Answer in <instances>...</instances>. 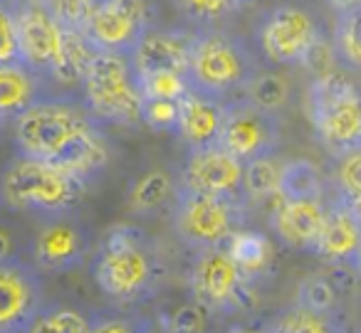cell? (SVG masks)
Wrapping results in <instances>:
<instances>
[{
	"label": "cell",
	"mask_w": 361,
	"mask_h": 333,
	"mask_svg": "<svg viewBox=\"0 0 361 333\" xmlns=\"http://www.w3.org/2000/svg\"><path fill=\"white\" fill-rule=\"evenodd\" d=\"M166 277L156 242L136 225H114L104 232L92 259V279L116 306L144 303Z\"/></svg>",
	"instance_id": "6da1fadb"
},
{
	"label": "cell",
	"mask_w": 361,
	"mask_h": 333,
	"mask_svg": "<svg viewBox=\"0 0 361 333\" xmlns=\"http://www.w3.org/2000/svg\"><path fill=\"white\" fill-rule=\"evenodd\" d=\"M87 180L42 158L18 153L3 173V203L20 213L47 218L72 215L85 200Z\"/></svg>",
	"instance_id": "7a4b0ae2"
},
{
	"label": "cell",
	"mask_w": 361,
	"mask_h": 333,
	"mask_svg": "<svg viewBox=\"0 0 361 333\" xmlns=\"http://www.w3.org/2000/svg\"><path fill=\"white\" fill-rule=\"evenodd\" d=\"M257 75V57L243 37L218 25L198 27L188 67L193 89L226 101L243 94Z\"/></svg>",
	"instance_id": "3957f363"
},
{
	"label": "cell",
	"mask_w": 361,
	"mask_h": 333,
	"mask_svg": "<svg viewBox=\"0 0 361 333\" xmlns=\"http://www.w3.org/2000/svg\"><path fill=\"white\" fill-rule=\"evenodd\" d=\"M171 230L180 244L193 252L223 247L245 225V208L238 200L196 193L178 180L169 208Z\"/></svg>",
	"instance_id": "277c9868"
},
{
	"label": "cell",
	"mask_w": 361,
	"mask_h": 333,
	"mask_svg": "<svg viewBox=\"0 0 361 333\" xmlns=\"http://www.w3.org/2000/svg\"><path fill=\"white\" fill-rule=\"evenodd\" d=\"M94 126L97 119L87 106L40 99L13 121V144L18 153L52 161Z\"/></svg>",
	"instance_id": "5b68a950"
},
{
	"label": "cell",
	"mask_w": 361,
	"mask_h": 333,
	"mask_svg": "<svg viewBox=\"0 0 361 333\" xmlns=\"http://www.w3.org/2000/svg\"><path fill=\"white\" fill-rule=\"evenodd\" d=\"M82 101L97 121L119 126L141 124L144 96H141L131 57L97 52L82 82Z\"/></svg>",
	"instance_id": "8992f818"
},
{
	"label": "cell",
	"mask_w": 361,
	"mask_h": 333,
	"mask_svg": "<svg viewBox=\"0 0 361 333\" xmlns=\"http://www.w3.org/2000/svg\"><path fill=\"white\" fill-rule=\"evenodd\" d=\"M307 114L331 153L361 144V89L349 77L331 72L312 82Z\"/></svg>",
	"instance_id": "52a82bcc"
},
{
	"label": "cell",
	"mask_w": 361,
	"mask_h": 333,
	"mask_svg": "<svg viewBox=\"0 0 361 333\" xmlns=\"http://www.w3.org/2000/svg\"><path fill=\"white\" fill-rule=\"evenodd\" d=\"M188 287H191L193 301H198L208 313H216V316L247 311L255 303L252 277L243 272L226 244L198 252L191 267Z\"/></svg>",
	"instance_id": "ba28073f"
},
{
	"label": "cell",
	"mask_w": 361,
	"mask_h": 333,
	"mask_svg": "<svg viewBox=\"0 0 361 333\" xmlns=\"http://www.w3.org/2000/svg\"><path fill=\"white\" fill-rule=\"evenodd\" d=\"M319 40V23L312 18V13L292 3L267 11L255 27L257 50L272 65H302Z\"/></svg>",
	"instance_id": "9c48e42d"
},
{
	"label": "cell",
	"mask_w": 361,
	"mask_h": 333,
	"mask_svg": "<svg viewBox=\"0 0 361 333\" xmlns=\"http://www.w3.org/2000/svg\"><path fill=\"white\" fill-rule=\"evenodd\" d=\"M221 144L240 161H255L275 156L282 144V121L277 111L255 104L250 96L240 94L226 101V124Z\"/></svg>",
	"instance_id": "30bf717a"
},
{
	"label": "cell",
	"mask_w": 361,
	"mask_h": 333,
	"mask_svg": "<svg viewBox=\"0 0 361 333\" xmlns=\"http://www.w3.org/2000/svg\"><path fill=\"white\" fill-rule=\"evenodd\" d=\"M40 269L18 257L0 259V331H32L47 306Z\"/></svg>",
	"instance_id": "8fae6325"
},
{
	"label": "cell",
	"mask_w": 361,
	"mask_h": 333,
	"mask_svg": "<svg viewBox=\"0 0 361 333\" xmlns=\"http://www.w3.org/2000/svg\"><path fill=\"white\" fill-rule=\"evenodd\" d=\"M151 27L146 0H99L85 35L99 52L131 57Z\"/></svg>",
	"instance_id": "7c38bea8"
},
{
	"label": "cell",
	"mask_w": 361,
	"mask_h": 333,
	"mask_svg": "<svg viewBox=\"0 0 361 333\" xmlns=\"http://www.w3.org/2000/svg\"><path fill=\"white\" fill-rule=\"evenodd\" d=\"M243 178H245V161L231 153L223 144H211L201 149H188L178 180L196 193L243 203L245 200Z\"/></svg>",
	"instance_id": "4fadbf2b"
},
{
	"label": "cell",
	"mask_w": 361,
	"mask_h": 333,
	"mask_svg": "<svg viewBox=\"0 0 361 333\" xmlns=\"http://www.w3.org/2000/svg\"><path fill=\"white\" fill-rule=\"evenodd\" d=\"M20 23V60L32 72L50 77L65 42V27L42 0H16Z\"/></svg>",
	"instance_id": "5bb4252c"
},
{
	"label": "cell",
	"mask_w": 361,
	"mask_h": 333,
	"mask_svg": "<svg viewBox=\"0 0 361 333\" xmlns=\"http://www.w3.org/2000/svg\"><path fill=\"white\" fill-rule=\"evenodd\" d=\"M32 264L42 274H70L82 267L87 257V234L70 215L47 218L32 237Z\"/></svg>",
	"instance_id": "9a60e30c"
},
{
	"label": "cell",
	"mask_w": 361,
	"mask_h": 333,
	"mask_svg": "<svg viewBox=\"0 0 361 333\" xmlns=\"http://www.w3.org/2000/svg\"><path fill=\"white\" fill-rule=\"evenodd\" d=\"M196 32L178 30V27H149L144 40L131 55L136 75H149L156 70L186 72L191 67V52Z\"/></svg>",
	"instance_id": "2e32d148"
},
{
	"label": "cell",
	"mask_w": 361,
	"mask_h": 333,
	"mask_svg": "<svg viewBox=\"0 0 361 333\" xmlns=\"http://www.w3.org/2000/svg\"><path fill=\"white\" fill-rule=\"evenodd\" d=\"M326 205L322 200H282L272 210V232L292 249L310 252L314 249L319 232L324 227Z\"/></svg>",
	"instance_id": "e0dca14e"
},
{
	"label": "cell",
	"mask_w": 361,
	"mask_h": 333,
	"mask_svg": "<svg viewBox=\"0 0 361 333\" xmlns=\"http://www.w3.org/2000/svg\"><path fill=\"white\" fill-rule=\"evenodd\" d=\"M361 244V218L351 203L336 198L326 205L324 227L319 232L312 254L326 262H349L354 259L356 249Z\"/></svg>",
	"instance_id": "ac0fdd59"
},
{
	"label": "cell",
	"mask_w": 361,
	"mask_h": 333,
	"mask_svg": "<svg viewBox=\"0 0 361 333\" xmlns=\"http://www.w3.org/2000/svg\"><path fill=\"white\" fill-rule=\"evenodd\" d=\"M223 124H226V101L223 99L201 94L196 89H191L180 99V121L176 134L188 149L221 144Z\"/></svg>",
	"instance_id": "d6986e66"
},
{
	"label": "cell",
	"mask_w": 361,
	"mask_h": 333,
	"mask_svg": "<svg viewBox=\"0 0 361 333\" xmlns=\"http://www.w3.org/2000/svg\"><path fill=\"white\" fill-rule=\"evenodd\" d=\"M42 75L32 72L23 62L0 65V119L3 124H13L25 109L40 101Z\"/></svg>",
	"instance_id": "ffe728a7"
},
{
	"label": "cell",
	"mask_w": 361,
	"mask_h": 333,
	"mask_svg": "<svg viewBox=\"0 0 361 333\" xmlns=\"http://www.w3.org/2000/svg\"><path fill=\"white\" fill-rule=\"evenodd\" d=\"M97 47L90 42V37L85 32L77 30H65V42H62V52L57 57L55 67H52L50 77L55 84L60 87H82L87 72H90L92 62L97 57Z\"/></svg>",
	"instance_id": "44dd1931"
},
{
	"label": "cell",
	"mask_w": 361,
	"mask_h": 333,
	"mask_svg": "<svg viewBox=\"0 0 361 333\" xmlns=\"http://www.w3.org/2000/svg\"><path fill=\"white\" fill-rule=\"evenodd\" d=\"M106 161H109V146H106L99 126H94L87 134H82L70 149L62 151L57 158H52L50 163L60 165V168L70 170V173L87 180L94 173H99L106 165Z\"/></svg>",
	"instance_id": "7402d4cb"
},
{
	"label": "cell",
	"mask_w": 361,
	"mask_h": 333,
	"mask_svg": "<svg viewBox=\"0 0 361 333\" xmlns=\"http://www.w3.org/2000/svg\"><path fill=\"white\" fill-rule=\"evenodd\" d=\"M178 180L166 168H154L136 180V185L129 193V210L134 215H154L156 210L173 203Z\"/></svg>",
	"instance_id": "603a6c76"
},
{
	"label": "cell",
	"mask_w": 361,
	"mask_h": 333,
	"mask_svg": "<svg viewBox=\"0 0 361 333\" xmlns=\"http://www.w3.org/2000/svg\"><path fill=\"white\" fill-rule=\"evenodd\" d=\"M255 3L257 0H171L180 20L196 27H216Z\"/></svg>",
	"instance_id": "cb8c5ba5"
},
{
	"label": "cell",
	"mask_w": 361,
	"mask_h": 333,
	"mask_svg": "<svg viewBox=\"0 0 361 333\" xmlns=\"http://www.w3.org/2000/svg\"><path fill=\"white\" fill-rule=\"evenodd\" d=\"M324 185L317 163L310 158H295L282 163L280 195L282 200H322Z\"/></svg>",
	"instance_id": "d4e9b609"
},
{
	"label": "cell",
	"mask_w": 361,
	"mask_h": 333,
	"mask_svg": "<svg viewBox=\"0 0 361 333\" xmlns=\"http://www.w3.org/2000/svg\"><path fill=\"white\" fill-rule=\"evenodd\" d=\"M228 252L233 254L240 269L247 277L255 279L260 272H265L267 264L272 259V244L262 232H252V230L240 227L231 239H228Z\"/></svg>",
	"instance_id": "484cf974"
},
{
	"label": "cell",
	"mask_w": 361,
	"mask_h": 333,
	"mask_svg": "<svg viewBox=\"0 0 361 333\" xmlns=\"http://www.w3.org/2000/svg\"><path fill=\"white\" fill-rule=\"evenodd\" d=\"M262 328H267V331H282V333H326L341 328V323L336 318V313L312 311V308L295 301L280 316L262 323Z\"/></svg>",
	"instance_id": "4316f807"
},
{
	"label": "cell",
	"mask_w": 361,
	"mask_h": 333,
	"mask_svg": "<svg viewBox=\"0 0 361 333\" xmlns=\"http://www.w3.org/2000/svg\"><path fill=\"white\" fill-rule=\"evenodd\" d=\"M331 42L341 65L361 72V6L336 13Z\"/></svg>",
	"instance_id": "83f0119b"
},
{
	"label": "cell",
	"mask_w": 361,
	"mask_h": 333,
	"mask_svg": "<svg viewBox=\"0 0 361 333\" xmlns=\"http://www.w3.org/2000/svg\"><path fill=\"white\" fill-rule=\"evenodd\" d=\"M280 178H282V165L277 163L272 156L247 161L245 178H243L245 200H250V203H262V200L277 198V195H280Z\"/></svg>",
	"instance_id": "f1b7e54d"
},
{
	"label": "cell",
	"mask_w": 361,
	"mask_h": 333,
	"mask_svg": "<svg viewBox=\"0 0 361 333\" xmlns=\"http://www.w3.org/2000/svg\"><path fill=\"white\" fill-rule=\"evenodd\" d=\"M331 180H334V195L346 203L361 200V144L349 146L334 153L331 165Z\"/></svg>",
	"instance_id": "f546056e"
},
{
	"label": "cell",
	"mask_w": 361,
	"mask_h": 333,
	"mask_svg": "<svg viewBox=\"0 0 361 333\" xmlns=\"http://www.w3.org/2000/svg\"><path fill=\"white\" fill-rule=\"evenodd\" d=\"M136 80H139L141 96H149V99L180 101L193 89L188 75L178 70H156L149 75H136Z\"/></svg>",
	"instance_id": "4dcf8cb0"
},
{
	"label": "cell",
	"mask_w": 361,
	"mask_h": 333,
	"mask_svg": "<svg viewBox=\"0 0 361 333\" xmlns=\"http://www.w3.org/2000/svg\"><path fill=\"white\" fill-rule=\"evenodd\" d=\"M32 331H60V333H90L94 331V318L85 316L77 308L45 306L37 316Z\"/></svg>",
	"instance_id": "1f68e13d"
},
{
	"label": "cell",
	"mask_w": 361,
	"mask_h": 333,
	"mask_svg": "<svg viewBox=\"0 0 361 333\" xmlns=\"http://www.w3.org/2000/svg\"><path fill=\"white\" fill-rule=\"evenodd\" d=\"M243 94L250 96L255 104L265 106V109L282 111L287 106V101H290V82L282 75L265 72V75H257Z\"/></svg>",
	"instance_id": "d6a6232c"
},
{
	"label": "cell",
	"mask_w": 361,
	"mask_h": 333,
	"mask_svg": "<svg viewBox=\"0 0 361 333\" xmlns=\"http://www.w3.org/2000/svg\"><path fill=\"white\" fill-rule=\"evenodd\" d=\"M297 303L319 313H334L336 308V289L324 274H307L297 287Z\"/></svg>",
	"instance_id": "836d02e7"
},
{
	"label": "cell",
	"mask_w": 361,
	"mask_h": 333,
	"mask_svg": "<svg viewBox=\"0 0 361 333\" xmlns=\"http://www.w3.org/2000/svg\"><path fill=\"white\" fill-rule=\"evenodd\" d=\"M180 121V101L173 99H149L141 104V124H146L156 134H176Z\"/></svg>",
	"instance_id": "e575fe53"
},
{
	"label": "cell",
	"mask_w": 361,
	"mask_h": 333,
	"mask_svg": "<svg viewBox=\"0 0 361 333\" xmlns=\"http://www.w3.org/2000/svg\"><path fill=\"white\" fill-rule=\"evenodd\" d=\"M99 0H47V8L55 13V18L62 23L65 30L87 32L92 23V15L97 11Z\"/></svg>",
	"instance_id": "d590c367"
},
{
	"label": "cell",
	"mask_w": 361,
	"mask_h": 333,
	"mask_svg": "<svg viewBox=\"0 0 361 333\" xmlns=\"http://www.w3.org/2000/svg\"><path fill=\"white\" fill-rule=\"evenodd\" d=\"M0 25H3L0 65L23 62L20 60V23H18L16 0H3V8H0Z\"/></svg>",
	"instance_id": "8d00e7d4"
},
{
	"label": "cell",
	"mask_w": 361,
	"mask_h": 333,
	"mask_svg": "<svg viewBox=\"0 0 361 333\" xmlns=\"http://www.w3.org/2000/svg\"><path fill=\"white\" fill-rule=\"evenodd\" d=\"M206 308L198 301H193L191 306H183L171 321V331H201L206 326Z\"/></svg>",
	"instance_id": "74e56055"
},
{
	"label": "cell",
	"mask_w": 361,
	"mask_h": 333,
	"mask_svg": "<svg viewBox=\"0 0 361 333\" xmlns=\"http://www.w3.org/2000/svg\"><path fill=\"white\" fill-rule=\"evenodd\" d=\"M141 323L129 321V318H97L94 321V331H104V333H116V331H136Z\"/></svg>",
	"instance_id": "f35d334b"
},
{
	"label": "cell",
	"mask_w": 361,
	"mask_h": 333,
	"mask_svg": "<svg viewBox=\"0 0 361 333\" xmlns=\"http://www.w3.org/2000/svg\"><path fill=\"white\" fill-rule=\"evenodd\" d=\"M331 8H334L336 13L339 11H346V8H356V6H361V0H326Z\"/></svg>",
	"instance_id": "ab89813d"
},
{
	"label": "cell",
	"mask_w": 361,
	"mask_h": 333,
	"mask_svg": "<svg viewBox=\"0 0 361 333\" xmlns=\"http://www.w3.org/2000/svg\"><path fill=\"white\" fill-rule=\"evenodd\" d=\"M351 269H354V272L361 277V244H359V249H356L354 259H351Z\"/></svg>",
	"instance_id": "60d3db41"
},
{
	"label": "cell",
	"mask_w": 361,
	"mask_h": 333,
	"mask_svg": "<svg viewBox=\"0 0 361 333\" xmlns=\"http://www.w3.org/2000/svg\"><path fill=\"white\" fill-rule=\"evenodd\" d=\"M351 208H354V210H356V215H359V218H361V200H356V203H351Z\"/></svg>",
	"instance_id": "b9f144b4"
},
{
	"label": "cell",
	"mask_w": 361,
	"mask_h": 333,
	"mask_svg": "<svg viewBox=\"0 0 361 333\" xmlns=\"http://www.w3.org/2000/svg\"><path fill=\"white\" fill-rule=\"evenodd\" d=\"M42 3H47V0H42Z\"/></svg>",
	"instance_id": "7bdbcfd3"
}]
</instances>
